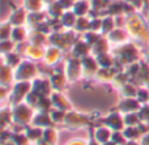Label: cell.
<instances>
[{"label":"cell","mask_w":149,"mask_h":145,"mask_svg":"<svg viewBox=\"0 0 149 145\" xmlns=\"http://www.w3.org/2000/svg\"><path fill=\"white\" fill-rule=\"evenodd\" d=\"M126 30L130 34V37L134 38L135 41H137L139 43H143V44L149 43L148 22L137 12L127 17Z\"/></svg>","instance_id":"obj_1"},{"label":"cell","mask_w":149,"mask_h":145,"mask_svg":"<svg viewBox=\"0 0 149 145\" xmlns=\"http://www.w3.org/2000/svg\"><path fill=\"white\" fill-rule=\"evenodd\" d=\"M29 12L24 7H16L8 17V22L12 26H22L28 22Z\"/></svg>","instance_id":"obj_2"},{"label":"cell","mask_w":149,"mask_h":145,"mask_svg":"<svg viewBox=\"0 0 149 145\" xmlns=\"http://www.w3.org/2000/svg\"><path fill=\"white\" fill-rule=\"evenodd\" d=\"M106 38L109 39V42L115 46H120V44L127 43L130 38V34L127 33L126 28H115L110 34L106 35Z\"/></svg>","instance_id":"obj_3"},{"label":"cell","mask_w":149,"mask_h":145,"mask_svg":"<svg viewBox=\"0 0 149 145\" xmlns=\"http://www.w3.org/2000/svg\"><path fill=\"white\" fill-rule=\"evenodd\" d=\"M63 13H64V9H63V7L58 3V0L46 5V15H47V17L51 18V20H59Z\"/></svg>","instance_id":"obj_4"},{"label":"cell","mask_w":149,"mask_h":145,"mask_svg":"<svg viewBox=\"0 0 149 145\" xmlns=\"http://www.w3.org/2000/svg\"><path fill=\"white\" fill-rule=\"evenodd\" d=\"M72 10L77 15V17H82V16H89L90 10H92V4L88 0H76Z\"/></svg>","instance_id":"obj_5"},{"label":"cell","mask_w":149,"mask_h":145,"mask_svg":"<svg viewBox=\"0 0 149 145\" xmlns=\"http://www.w3.org/2000/svg\"><path fill=\"white\" fill-rule=\"evenodd\" d=\"M29 31L26 30L25 26H13L12 34H10V39L16 43H24L26 39L29 38Z\"/></svg>","instance_id":"obj_6"},{"label":"cell","mask_w":149,"mask_h":145,"mask_svg":"<svg viewBox=\"0 0 149 145\" xmlns=\"http://www.w3.org/2000/svg\"><path fill=\"white\" fill-rule=\"evenodd\" d=\"M59 20L64 29H73L74 24H76V21H77V15L72 9L64 10V13L62 15V17H60Z\"/></svg>","instance_id":"obj_7"},{"label":"cell","mask_w":149,"mask_h":145,"mask_svg":"<svg viewBox=\"0 0 149 145\" xmlns=\"http://www.w3.org/2000/svg\"><path fill=\"white\" fill-rule=\"evenodd\" d=\"M73 30L77 34H85L86 31L90 30V17L89 16H82V17H77V21L73 26Z\"/></svg>","instance_id":"obj_8"},{"label":"cell","mask_w":149,"mask_h":145,"mask_svg":"<svg viewBox=\"0 0 149 145\" xmlns=\"http://www.w3.org/2000/svg\"><path fill=\"white\" fill-rule=\"evenodd\" d=\"M22 7L28 12H43L46 9V3L43 0H24Z\"/></svg>","instance_id":"obj_9"},{"label":"cell","mask_w":149,"mask_h":145,"mask_svg":"<svg viewBox=\"0 0 149 145\" xmlns=\"http://www.w3.org/2000/svg\"><path fill=\"white\" fill-rule=\"evenodd\" d=\"M115 18L114 16H110V15H105L102 17V29H101V34L103 37H106L107 34H110L111 31L115 29Z\"/></svg>","instance_id":"obj_10"},{"label":"cell","mask_w":149,"mask_h":145,"mask_svg":"<svg viewBox=\"0 0 149 145\" xmlns=\"http://www.w3.org/2000/svg\"><path fill=\"white\" fill-rule=\"evenodd\" d=\"M111 136H113V133L109 130H105V128H98L94 132V139L100 144H105V143H107V141H110Z\"/></svg>","instance_id":"obj_11"},{"label":"cell","mask_w":149,"mask_h":145,"mask_svg":"<svg viewBox=\"0 0 149 145\" xmlns=\"http://www.w3.org/2000/svg\"><path fill=\"white\" fill-rule=\"evenodd\" d=\"M12 30H13V26L10 25L8 21H4L0 26V37H1V41L3 39H10V34H12Z\"/></svg>","instance_id":"obj_12"},{"label":"cell","mask_w":149,"mask_h":145,"mask_svg":"<svg viewBox=\"0 0 149 145\" xmlns=\"http://www.w3.org/2000/svg\"><path fill=\"white\" fill-rule=\"evenodd\" d=\"M0 46H1L3 55H5V54H9V52H12V50L16 49L17 43H16V42H13L12 39H3L1 43H0Z\"/></svg>","instance_id":"obj_13"},{"label":"cell","mask_w":149,"mask_h":145,"mask_svg":"<svg viewBox=\"0 0 149 145\" xmlns=\"http://www.w3.org/2000/svg\"><path fill=\"white\" fill-rule=\"evenodd\" d=\"M74 1H76V0H58V3H59V4L62 5L63 9H64V10H70V9H72L73 5H74Z\"/></svg>","instance_id":"obj_14"},{"label":"cell","mask_w":149,"mask_h":145,"mask_svg":"<svg viewBox=\"0 0 149 145\" xmlns=\"http://www.w3.org/2000/svg\"><path fill=\"white\" fill-rule=\"evenodd\" d=\"M124 1L130 3L132 7L136 8V10H143L144 8V0H124Z\"/></svg>","instance_id":"obj_15"},{"label":"cell","mask_w":149,"mask_h":145,"mask_svg":"<svg viewBox=\"0 0 149 145\" xmlns=\"http://www.w3.org/2000/svg\"><path fill=\"white\" fill-rule=\"evenodd\" d=\"M67 145H86V143L82 141V140H72V141H70Z\"/></svg>","instance_id":"obj_16"},{"label":"cell","mask_w":149,"mask_h":145,"mask_svg":"<svg viewBox=\"0 0 149 145\" xmlns=\"http://www.w3.org/2000/svg\"><path fill=\"white\" fill-rule=\"evenodd\" d=\"M141 145H149V135H148V136H144Z\"/></svg>","instance_id":"obj_17"},{"label":"cell","mask_w":149,"mask_h":145,"mask_svg":"<svg viewBox=\"0 0 149 145\" xmlns=\"http://www.w3.org/2000/svg\"><path fill=\"white\" fill-rule=\"evenodd\" d=\"M86 145H100V143H98L95 139H90V141H89V143H88Z\"/></svg>","instance_id":"obj_18"},{"label":"cell","mask_w":149,"mask_h":145,"mask_svg":"<svg viewBox=\"0 0 149 145\" xmlns=\"http://www.w3.org/2000/svg\"><path fill=\"white\" fill-rule=\"evenodd\" d=\"M126 145H139V144H137L136 141H134V140H128V141L126 143Z\"/></svg>","instance_id":"obj_19"},{"label":"cell","mask_w":149,"mask_h":145,"mask_svg":"<svg viewBox=\"0 0 149 145\" xmlns=\"http://www.w3.org/2000/svg\"><path fill=\"white\" fill-rule=\"evenodd\" d=\"M102 145H116V144L114 143L113 140H110V141H107V143H105V144H102Z\"/></svg>","instance_id":"obj_20"},{"label":"cell","mask_w":149,"mask_h":145,"mask_svg":"<svg viewBox=\"0 0 149 145\" xmlns=\"http://www.w3.org/2000/svg\"><path fill=\"white\" fill-rule=\"evenodd\" d=\"M88 1H92V0H88Z\"/></svg>","instance_id":"obj_21"}]
</instances>
